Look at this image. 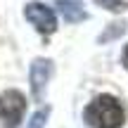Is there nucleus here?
I'll use <instances>...</instances> for the list:
<instances>
[{"mask_svg":"<svg viewBox=\"0 0 128 128\" xmlns=\"http://www.w3.org/2000/svg\"><path fill=\"white\" fill-rule=\"evenodd\" d=\"M95 5L107 10V12H116V14L128 10V0H95Z\"/></svg>","mask_w":128,"mask_h":128,"instance_id":"8","label":"nucleus"},{"mask_svg":"<svg viewBox=\"0 0 128 128\" xmlns=\"http://www.w3.org/2000/svg\"><path fill=\"white\" fill-rule=\"evenodd\" d=\"M24 17L26 22H31V26H36L38 33L43 36H50L57 31V14L52 7H48L45 2H26L24 5Z\"/></svg>","mask_w":128,"mask_h":128,"instance_id":"3","label":"nucleus"},{"mask_svg":"<svg viewBox=\"0 0 128 128\" xmlns=\"http://www.w3.org/2000/svg\"><path fill=\"white\" fill-rule=\"evenodd\" d=\"M55 7H57V12L64 17V22H66V24H81V22H86V19H88L86 7H83L78 0H57Z\"/></svg>","mask_w":128,"mask_h":128,"instance_id":"5","label":"nucleus"},{"mask_svg":"<svg viewBox=\"0 0 128 128\" xmlns=\"http://www.w3.org/2000/svg\"><path fill=\"white\" fill-rule=\"evenodd\" d=\"M26 114V97L22 90H2L0 92V126L2 128H19Z\"/></svg>","mask_w":128,"mask_h":128,"instance_id":"2","label":"nucleus"},{"mask_svg":"<svg viewBox=\"0 0 128 128\" xmlns=\"http://www.w3.org/2000/svg\"><path fill=\"white\" fill-rule=\"evenodd\" d=\"M48 119H50V107L45 104V107H40V109L31 116V121L26 124V128H45Z\"/></svg>","mask_w":128,"mask_h":128,"instance_id":"7","label":"nucleus"},{"mask_svg":"<svg viewBox=\"0 0 128 128\" xmlns=\"http://www.w3.org/2000/svg\"><path fill=\"white\" fill-rule=\"evenodd\" d=\"M52 74H55V64H52V60H48V57H36V60L31 62V69H28V83H31V95H33L36 102L43 100L45 88H48V83H50Z\"/></svg>","mask_w":128,"mask_h":128,"instance_id":"4","label":"nucleus"},{"mask_svg":"<svg viewBox=\"0 0 128 128\" xmlns=\"http://www.w3.org/2000/svg\"><path fill=\"white\" fill-rule=\"evenodd\" d=\"M121 64H124V69L128 71V45L124 48V52H121Z\"/></svg>","mask_w":128,"mask_h":128,"instance_id":"9","label":"nucleus"},{"mask_svg":"<svg viewBox=\"0 0 128 128\" xmlns=\"http://www.w3.org/2000/svg\"><path fill=\"white\" fill-rule=\"evenodd\" d=\"M83 124L88 128H121L126 124V109L114 95H97L83 109Z\"/></svg>","mask_w":128,"mask_h":128,"instance_id":"1","label":"nucleus"},{"mask_svg":"<svg viewBox=\"0 0 128 128\" xmlns=\"http://www.w3.org/2000/svg\"><path fill=\"white\" fill-rule=\"evenodd\" d=\"M126 28H128V24H126V22L107 24V28L102 31V36L97 38V43H100V45H104V43H109V40H116V38H121V36L126 33Z\"/></svg>","mask_w":128,"mask_h":128,"instance_id":"6","label":"nucleus"}]
</instances>
